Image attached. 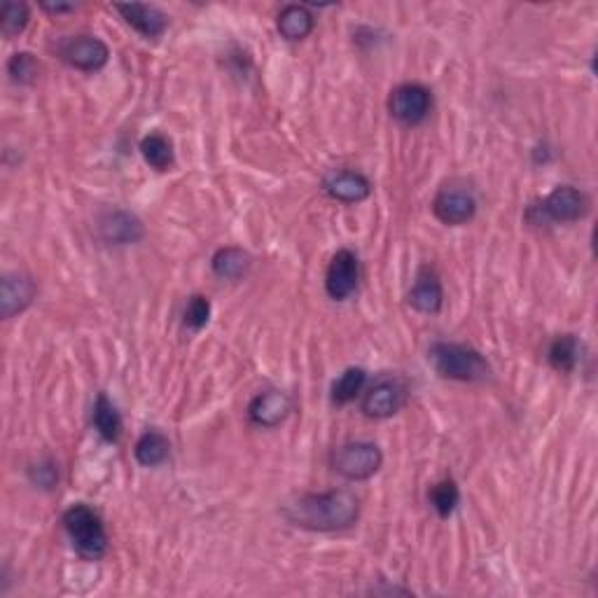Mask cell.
Wrapping results in <instances>:
<instances>
[{"label":"cell","mask_w":598,"mask_h":598,"mask_svg":"<svg viewBox=\"0 0 598 598\" xmlns=\"http://www.w3.org/2000/svg\"><path fill=\"white\" fill-rule=\"evenodd\" d=\"M360 503L351 491H328V493H302L283 505V517L292 526L304 531L332 533L351 528L358 521Z\"/></svg>","instance_id":"obj_1"},{"label":"cell","mask_w":598,"mask_h":598,"mask_svg":"<svg viewBox=\"0 0 598 598\" xmlns=\"http://www.w3.org/2000/svg\"><path fill=\"white\" fill-rule=\"evenodd\" d=\"M428 360L440 377L451 381H482L491 372L482 353L463 344L435 342L428 351Z\"/></svg>","instance_id":"obj_2"},{"label":"cell","mask_w":598,"mask_h":598,"mask_svg":"<svg viewBox=\"0 0 598 598\" xmlns=\"http://www.w3.org/2000/svg\"><path fill=\"white\" fill-rule=\"evenodd\" d=\"M64 528L82 559L99 561L108 554V533L99 514L89 505H73L64 512Z\"/></svg>","instance_id":"obj_3"},{"label":"cell","mask_w":598,"mask_h":598,"mask_svg":"<svg viewBox=\"0 0 598 598\" xmlns=\"http://www.w3.org/2000/svg\"><path fill=\"white\" fill-rule=\"evenodd\" d=\"M589 213V199L587 194L577 190V187L561 185L542 199L540 204H533L528 208L526 218L531 225H547V222H577Z\"/></svg>","instance_id":"obj_4"},{"label":"cell","mask_w":598,"mask_h":598,"mask_svg":"<svg viewBox=\"0 0 598 598\" xmlns=\"http://www.w3.org/2000/svg\"><path fill=\"white\" fill-rule=\"evenodd\" d=\"M384 465V454L374 442H349L342 444L332 454V468L351 482H363L377 475Z\"/></svg>","instance_id":"obj_5"},{"label":"cell","mask_w":598,"mask_h":598,"mask_svg":"<svg viewBox=\"0 0 598 598\" xmlns=\"http://www.w3.org/2000/svg\"><path fill=\"white\" fill-rule=\"evenodd\" d=\"M59 54L68 66L78 68V71H85V73L101 71L110 59L108 45L103 43L101 38H94V36L66 38L64 43L59 45Z\"/></svg>","instance_id":"obj_6"},{"label":"cell","mask_w":598,"mask_h":598,"mask_svg":"<svg viewBox=\"0 0 598 598\" xmlns=\"http://www.w3.org/2000/svg\"><path fill=\"white\" fill-rule=\"evenodd\" d=\"M430 106H433V99H430V92L423 85H400L391 92V99H388V110L395 120L407 124V127H414V124H421L430 113Z\"/></svg>","instance_id":"obj_7"},{"label":"cell","mask_w":598,"mask_h":598,"mask_svg":"<svg viewBox=\"0 0 598 598\" xmlns=\"http://www.w3.org/2000/svg\"><path fill=\"white\" fill-rule=\"evenodd\" d=\"M358 278L360 264L356 253L342 248L332 257L328 274H325V290H328V295L335 299V302H344L346 297H351L353 292H356Z\"/></svg>","instance_id":"obj_8"},{"label":"cell","mask_w":598,"mask_h":598,"mask_svg":"<svg viewBox=\"0 0 598 598\" xmlns=\"http://www.w3.org/2000/svg\"><path fill=\"white\" fill-rule=\"evenodd\" d=\"M36 295L38 285L29 274H22V271L5 274L0 281V316H3V321H10L12 316L29 309Z\"/></svg>","instance_id":"obj_9"},{"label":"cell","mask_w":598,"mask_h":598,"mask_svg":"<svg viewBox=\"0 0 598 598\" xmlns=\"http://www.w3.org/2000/svg\"><path fill=\"white\" fill-rule=\"evenodd\" d=\"M407 402L405 384L395 379H384L374 384L363 398V414L370 419H391Z\"/></svg>","instance_id":"obj_10"},{"label":"cell","mask_w":598,"mask_h":598,"mask_svg":"<svg viewBox=\"0 0 598 598\" xmlns=\"http://www.w3.org/2000/svg\"><path fill=\"white\" fill-rule=\"evenodd\" d=\"M433 213L444 225H465V222L475 218L477 201L468 190H461V187H444V190L437 192L433 201Z\"/></svg>","instance_id":"obj_11"},{"label":"cell","mask_w":598,"mask_h":598,"mask_svg":"<svg viewBox=\"0 0 598 598\" xmlns=\"http://www.w3.org/2000/svg\"><path fill=\"white\" fill-rule=\"evenodd\" d=\"M145 229L143 222L136 218L134 213L122 211V208H113L106 211L99 218V236L110 246H129V243H138L143 239Z\"/></svg>","instance_id":"obj_12"},{"label":"cell","mask_w":598,"mask_h":598,"mask_svg":"<svg viewBox=\"0 0 598 598\" xmlns=\"http://www.w3.org/2000/svg\"><path fill=\"white\" fill-rule=\"evenodd\" d=\"M115 10L120 12L124 22H127L134 31L141 33L143 38H159L164 36L166 29H169V15L155 8V5L127 3V5H115Z\"/></svg>","instance_id":"obj_13"},{"label":"cell","mask_w":598,"mask_h":598,"mask_svg":"<svg viewBox=\"0 0 598 598\" xmlns=\"http://www.w3.org/2000/svg\"><path fill=\"white\" fill-rule=\"evenodd\" d=\"M407 302L419 311V314H440L444 302V290L440 283V276L430 267L419 269L416 281L409 290Z\"/></svg>","instance_id":"obj_14"},{"label":"cell","mask_w":598,"mask_h":598,"mask_svg":"<svg viewBox=\"0 0 598 598\" xmlns=\"http://www.w3.org/2000/svg\"><path fill=\"white\" fill-rule=\"evenodd\" d=\"M323 190L332 199L342 201V204H360L372 194V183L363 173L356 171H335L325 178Z\"/></svg>","instance_id":"obj_15"},{"label":"cell","mask_w":598,"mask_h":598,"mask_svg":"<svg viewBox=\"0 0 598 598\" xmlns=\"http://www.w3.org/2000/svg\"><path fill=\"white\" fill-rule=\"evenodd\" d=\"M290 414V398L281 391H264L253 398L248 407V416L255 426L276 428Z\"/></svg>","instance_id":"obj_16"},{"label":"cell","mask_w":598,"mask_h":598,"mask_svg":"<svg viewBox=\"0 0 598 598\" xmlns=\"http://www.w3.org/2000/svg\"><path fill=\"white\" fill-rule=\"evenodd\" d=\"M276 26L285 40L295 43V40H304L314 31V15L304 5H285L278 15Z\"/></svg>","instance_id":"obj_17"},{"label":"cell","mask_w":598,"mask_h":598,"mask_svg":"<svg viewBox=\"0 0 598 598\" xmlns=\"http://www.w3.org/2000/svg\"><path fill=\"white\" fill-rule=\"evenodd\" d=\"M171 454V442L166 440V435L159 433V430H148L138 437L134 456L136 461L143 465V468H157L162 465Z\"/></svg>","instance_id":"obj_18"},{"label":"cell","mask_w":598,"mask_h":598,"mask_svg":"<svg viewBox=\"0 0 598 598\" xmlns=\"http://www.w3.org/2000/svg\"><path fill=\"white\" fill-rule=\"evenodd\" d=\"M94 428L99 430V435L106 442H117L122 435V416L117 412V407L108 400L106 393H99V398L94 402V414H92Z\"/></svg>","instance_id":"obj_19"},{"label":"cell","mask_w":598,"mask_h":598,"mask_svg":"<svg viewBox=\"0 0 598 598\" xmlns=\"http://www.w3.org/2000/svg\"><path fill=\"white\" fill-rule=\"evenodd\" d=\"M211 267H213V274L218 278H225V281H239L250 267V257L248 253H243L241 248L225 246L213 255Z\"/></svg>","instance_id":"obj_20"},{"label":"cell","mask_w":598,"mask_h":598,"mask_svg":"<svg viewBox=\"0 0 598 598\" xmlns=\"http://www.w3.org/2000/svg\"><path fill=\"white\" fill-rule=\"evenodd\" d=\"M547 360L556 372H573L577 363H580V342H577L575 335L556 337L547 351Z\"/></svg>","instance_id":"obj_21"},{"label":"cell","mask_w":598,"mask_h":598,"mask_svg":"<svg viewBox=\"0 0 598 598\" xmlns=\"http://www.w3.org/2000/svg\"><path fill=\"white\" fill-rule=\"evenodd\" d=\"M141 155L145 162H148L152 169L157 171H169L173 162H176V155H173V145L166 136L162 134H150L141 141Z\"/></svg>","instance_id":"obj_22"},{"label":"cell","mask_w":598,"mask_h":598,"mask_svg":"<svg viewBox=\"0 0 598 598\" xmlns=\"http://www.w3.org/2000/svg\"><path fill=\"white\" fill-rule=\"evenodd\" d=\"M365 381H367L365 370H360V367H349V370H346L342 377L332 384V402H335V405H349V402L356 400L360 391H363Z\"/></svg>","instance_id":"obj_23"},{"label":"cell","mask_w":598,"mask_h":598,"mask_svg":"<svg viewBox=\"0 0 598 598\" xmlns=\"http://www.w3.org/2000/svg\"><path fill=\"white\" fill-rule=\"evenodd\" d=\"M428 500L433 505V510L440 514L442 519H447L449 514L461 503V491H458V484L454 479H444V482H437L433 489L428 491Z\"/></svg>","instance_id":"obj_24"},{"label":"cell","mask_w":598,"mask_h":598,"mask_svg":"<svg viewBox=\"0 0 598 598\" xmlns=\"http://www.w3.org/2000/svg\"><path fill=\"white\" fill-rule=\"evenodd\" d=\"M8 73L10 80L17 82V85H31L38 78L40 64L31 52H17L8 61Z\"/></svg>","instance_id":"obj_25"},{"label":"cell","mask_w":598,"mask_h":598,"mask_svg":"<svg viewBox=\"0 0 598 598\" xmlns=\"http://www.w3.org/2000/svg\"><path fill=\"white\" fill-rule=\"evenodd\" d=\"M29 5L17 3V0H5L3 12H0V24H3L5 36H19L29 24Z\"/></svg>","instance_id":"obj_26"},{"label":"cell","mask_w":598,"mask_h":598,"mask_svg":"<svg viewBox=\"0 0 598 598\" xmlns=\"http://www.w3.org/2000/svg\"><path fill=\"white\" fill-rule=\"evenodd\" d=\"M183 318H185V325L190 330H194V332L204 330L208 318H211V302H208V297H204V295L190 297Z\"/></svg>","instance_id":"obj_27"},{"label":"cell","mask_w":598,"mask_h":598,"mask_svg":"<svg viewBox=\"0 0 598 598\" xmlns=\"http://www.w3.org/2000/svg\"><path fill=\"white\" fill-rule=\"evenodd\" d=\"M31 479L33 484L43 486V489H52L54 484H57V468H54L52 463H43V465H36V468H31Z\"/></svg>","instance_id":"obj_28"},{"label":"cell","mask_w":598,"mask_h":598,"mask_svg":"<svg viewBox=\"0 0 598 598\" xmlns=\"http://www.w3.org/2000/svg\"><path fill=\"white\" fill-rule=\"evenodd\" d=\"M45 12H52V15H64V12H73L75 5H66V3H43Z\"/></svg>","instance_id":"obj_29"}]
</instances>
